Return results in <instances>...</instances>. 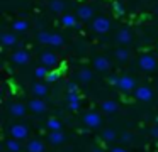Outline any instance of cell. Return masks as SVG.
<instances>
[{"instance_id": "obj_6", "label": "cell", "mask_w": 158, "mask_h": 152, "mask_svg": "<svg viewBox=\"0 0 158 152\" xmlns=\"http://www.w3.org/2000/svg\"><path fill=\"white\" fill-rule=\"evenodd\" d=\"M134 96H136L139 101H150L151 98H153V91H151L148 86H139V88H136Z\"/></svg>"}, {"instance_id": "obj_12", "label": "cell", "mask_w": 158, "mask_h": 152, "mask_svg": "<svg viewBox=\"0 0 158 152\" xmlns=\"http://www.w3.org/2000/svg\"><path fill=\"white\" fill-rule=\"evenodd\" d=\"M48 140H49V144H53V145H60V144H63V142H65V135L61 134V130H58V132H49Z\"/></svg>"}, {"instance_id": "obj_7", "label": "cell", "mask_w": 158, "mask_h": 152, "mask_svg": "<svg viewBox=\"0 0 158 152\" xmlns=\"http://www.w3.org/2000/svg\"><path fill=\"white\" fill-rule=\"evenodd\" d=\"M12 61H14L15 64H27L29 61H31V56H29L27 51H15L14 54H12Z\"/></svg>"}, {"instance_id": "obj_36", "label": "cell", "mask_w": 158, "mask_h": 152, "mask_svg": "<svg viewBox=\"0 0 158 152\" xmlns=\"http://www.w3.org/2000/svg\"><path fill=\"white\" fill-rule=\"evenodd\" d=\"M110 152H127V150H126V149H123V147H114Z\"/></svg>"}, {"instance_id": "obj_18", "label": "cell", "mask_w": 158, "mask_h": 152, "mask_svg": "<svg viewBox=\"0 0 158 152\" xmlns=\"http://www.w3.org/2000/svg\"><path fill=\"white\" fill-rule=\"evenodd\" d=\"M15 42H17V39H15L14 34H10V32L2 34V44H4V46H14Z\"/></svg>"}, {"instance_id": "obj_14", "label": "cell", "mask_w": 158, "mask_h": 152, "mask_svg": "<svg viewBox=\"0 0 158 152\" xmlns=\"http://www.w3.org/2000/svg\"><path fill=\"white\" fill-rule=\"evenodd\" d=\"M78 105H80V98L77 93H68V108L73 111L78 110Z\"/></svg>"}, {"instance_id": "obj_20", "label": "cell", "mask_w": 158, "mask_h": 152, "mask_svg": "<svg viewBox=\"0 0 158 152\" xmlns=\"http://www.w3.org/2000/svg\"><path fill=\"white\" fill-rule=\"evenodd\" d=\"M48 128H49V132L61 130V122H60L58 118H49L48 120Z\"/></svg>"}, {"instance_id": "obj_13", "label": "cell", "mask_w": 158, "mask_h": 152, "mask_svg": "<svg viewBox=\"0 0 158 152\" xmlns=\"http://www.w3.org/2000/svg\"><path fill=\"white\" fill-rule=\"evenodd\" d=\"M9 111H10V115H14V117H22V115L26 113V107L22 103H12L10 108H9Z\"/></svg>"}, {"instance_id": "obj_10", "label": "cell", "mask_w": 158, "mask_h": 152, "mask_svg": "<svg viewBox=\"0 0 158 152\" xmlns=\"http://www.w3.org/2000/svg\"><path fill=\"white\" fill-rule=\"evenodd\" d=\"M29 108H31L34 113H43V111L46 110V103L41 98H34V100L29 101Z\"/></svg>"}, {"instance_id": "obj_31", "label": "cell", "mask_w": 158, "mask_h": 152, "mask_svg": "<svg viewBox=\"0 0 158 152\" xmlns=\"http://www.w3.org/2000/svg\"><path fill=\"white\" fill-rule=\"evenodd\" d=\"M49 36L51 34L49 32H39V36H38V39L41 41V42H44V44H48L49 42Z\"/></svg>"}, {"instance_id": "obj_2", "label": "cell", "mask_w": 158, "mask_h": 152, "mask_svg": "<svg viewBox=\"0 0 158 152\" xmlns=\"http://www.w3.org/2000/svg\"><path fill=\"white\" fill-rule=\"evenodd\" d=\"M10 135H12V138L22 140V138H26L29 135V128L24 123H14L10 127Z\"/></svg>"}, {"instance_id": "obj_4", "label": "cell", "mask_w": 158, "mask_h": 152, "mask_svg": "<svg viewBox=\"0 0 158 152\" xmlns=\"http://www.w3.org/2000/svg\"><path fill=\"white\" fill-rule=\"evenodd\" d=\"M117 86H119L123 91H131V90H134V86H136V81H134V78H131V76H121L119 81H117Z\"/></svg>"}, {"instance_id": "obj_34", "label": "cell", "mask_w": 158, "mask_h": 152, "mask_svg": "<svg viewBox=\"0 0 158 152\" xmlns=\"http://www.w3.org/2000/svg\"><path fill=\"white\" fill-rule=\"evenodd\" d=\"M151 135H153L155 138H158V127H153V128H151Z\"/></svg>"}, {"instance_id": "obj_17", "label": "cell", "mask_w": 158, "mask_h": 152, "mask_svg": "<svg viewBox=\"0 0 158 152\" xmlns=\"http://www.w3.org/2000/svg\"><path fill=\"white\" fill-rule=\"evenodd\" d=\"M32 93H34L38 98H41V96H44V95L48 93V88H46V84H43V83H36L34 86H32Z\"/></svg>"}, {"instance_id": "obj_28", "label": "cell", "mask_w": 158, "mask_h": 152, "mask_svg": "<svg viewBox=\"0 0 158 152\" xmlns=\"http://www.w3.org/2000/svg\"><path fill=\"white\" fill-rule=\"evenodd\" d=\"M116 57H117L119 61H126L127 57H129V53H127L126 49H117V51H116Z\"/></svg>"}, {"instance_id": "obj_27", "label": "cell", "mask_w": 158, "mask_h": 152, "mask_svg": "<svg viewBox=\"0 0 158 152\" xmlns=\"http://www.w3.org/2000/svg\"><path fill=\"white\" fill-rule=\"evenodd\" d=\"M102 138L106 142H112L114 138H116V134H114V130H109V128H107V130L102 132Z\"/></svg>"}, {"instance_id": "obj_8", "label": "cell", "mask_w": 158, "mask_h": 152, "mask_svg": "<svg viewBox=\"0 0 158 152\" xmlns=\"http://www.w3.org/2000/svg\"><path fill=\"white\" fill-rule=\"evenodd\" d=\"M41 63H43V66L51 68V66H56V63H58V57H56L55 53H49V51H46V53L41 54Z\"/></svg>"}, {"instance_id": "obj_30", "label": "cell", "mask_w": 158, "mask_h": 152, "mask_svg": "<svg viewBox=\"0 0 158 152\" xmlns=\"http://www.w3.org/2000/svg\"><path fill=\"white\" fill-rule=\"evenodd\" d=\"M44 80L46 81H58L60 80V73H58V71H49L48 76H46Z\"/></svg>"}, {"instance_id": "obj_24", "label": "cell", "mask_w": 158, "mask_h": 152, "mask_svg": "<svg viewBox=\"0 0 158 152\" xmlns=\"http://www.w3.org/2000/svg\"><path fill=\"white\" fill-rule=\"evenodd\" d=\"M7 149L10 152H19L21 150V145H19V142H17V138H10V140H7Z\"/></svg>"}, {"instance_id": "obj_22", "label": "cell", "mask_w": 158, "mask_h": 152, "mask_svg": "<svg viewBox=\"0 0 158 152\" xmlns=\"http://www.w3.org/2000/svg\"><path fill=\"white\" fill-rule=\"evenodd\" d=\"M61 24H63V25H66V27H75L77 19L73 15H70V14H66V15L61 17Z\"/></svg>"}, {"instance_id": "obj_5", "label": "cell", "mask_w": 158, "mask_h": 152, "mask_svg": "<svg viewBox=\"0 0 158 152\" xmlns=\"http://www.w3.org/2000/svg\"><path fill=\"white\" fill-rule=\"evenodd\" d=\"M83 122H85L87 127L90 128H97L100 125V115L95 113V111H89V113L83 117Z\"/></svg>"}, {"instance_id": "obj_1", "label": "cell", "mask_w": 158, "mask_h": 152, "mask_svg": "<svg viewBox=\"0 0 158 152\" xmlns=\"http://www.w3.org/2000/svg\"><path fill=\"white\" fill-rule=\"evenodd\" d=\"M92 29H94V32H97V34L109 32L110 20L106 19V17H95V19H94V22H92Z\"/></svg>"}, {"instance_id": "obj_16", "label": "cell", "mask_w": 158, "mask_h": 152, "mask_svg": "<svg viewBox=\"0 0 158 152\" xmlns=\"http://www.w3.org/2000/svg\"><path fill=\"white\" fill-rule=\"evenodd\" d=\"M117 41L121 44H129L131 42V32L127 29H121L119 34H117Z\"/></svg>"}, {"instance_id": "obj_19", "label": "cell", "mask_w": 158, "mask_h": 152, "mask_svg": "<svg viewBox=\"0 0 158 152\" xmlns=\"http://www.w3.org/2000/svg\"><path fill=\"white\" fill-rule=\"evenodd\" d=\"M12 27H14L15 32H24V30L29 27V22L27 20H15V22L12 24Z\"/></svg>"}, {"instance_id": "obj_25", "label": "cell", "mask_w": 158, "mask_h": 152, "mask_svg": "<svg viewBox=\"0 0 158 152\" xmlns=\"http://www.w3.org/2000/svg\"><path fill=\"white\" fill-rule=\"evenodd\" d=\"M48 44H51V46H61L63 44V37L60 36V34H51V36H49V42Z\"/></svg>"}, {"instance_id": "obj_37", "label": "cell", "mask_w": 158, "mask_h": 152, "mask_svg": "<svg viewBox=\"0 0 158 152\" xmlns=\"http://www.w3.org/2000/svg\"><path fill=\"white\" fill-rule=\"evenodd\" d=\"M92 152H102V150H100V149H94Z\"/></svg>"}, {"instance_id": "obj_29", "label": "cell", "mask_w": 158, "mask_h": 152, "mask_svg": "<svg viewBox=\"0 0 158 152\" xmlns=\"http://www.w3.org/2000/svg\"><path fill=\"white\" fill-rule=\"evenodd\" d=\"M34 74H36V78H41V80H43V78H46V76H48V69H46V66H44V68H41V66H39V68H36Z\"/></svg>"}, {"instance_id": "obj_3", "label": "cell", "mask_w": 158, "mask_h": 152, "mask_svg": "<svg viewBox=\"0 0 158 152\" xmlns=\"http://www.w3.org/2000/svg\"><path fill=\"white\" fill-rule=\"evenodd\" d=\"M139 68L143 71H153L156 68V59L151 54H143L139 57Z\"/></svg>"}, {"instance_id": "obj_33", "label": "cell", "mask_w": 158, "mask_h": 152, "mask_svg": "<svg viewBox=\"0 0 158 152\" xmlns=\"http://www.w3.org/2000/svg\"><path fill=\"white\" fill-rule=\"evenodd\" d=\"M68 93H77V84L75 83H70L68 84Z\"/></svg>"}, {"instance_id": "obj_35", "label": "cell", "mask_w": 158, "mask_h": 152, "mask_svg": "<svg viewBox=\"0 0 158 152\" xmlns=\"http://www.w3.org/2000/svg\"><path fill=\"white\" fill-rule=\"evenodd\" d=\"M123 140L124 142H131V134H124L123 135Z\"/></svg>"}, {"instance_id": "obj_9", "label": "cell", "mask_w": 158, "mask_h": 152, "mask_svg": "<svg viewBox=\"0 0 158 152\" xmlns=\"http://www.w3.org/2000/svg\"><path fill=\"white\" fill-rule=\"evenodd\" d=\"M94 66H95V69H99V71H107L110 68V61L107 59V57H104V56H97L95 59H94Z\"/></svg>"}, {"instance_id": "obj_23", "label": "cell", "mask_w": 158, "mask_h": 152, "mask_svg": "<svg viewBox=\"0 0 158 152\" xmlns=\"http://www.w3.org/2000/svg\"><path fill=\"white\" fill-rule=\"evenodd\" d=\"M78 80L82 81V83H89V81L92 80V71L90 69H82L78 73Z\"/></svg>"}, {"instance_id": "obj_21", "label": "cell", "mask_w": 158, "mask_h": 152, "mask_svg": "<svg viewBox=\"0 0 158 152\" xmlns=\"http://www.w3.org/2000/svg\"><path fill=\"white\" fill-rule=\"evenodd\" d=\"M102 110L106 111V113H114V111L117 110V103H116V101H104V103H102Z\"/></svg>"}, {"instance_id": "obj_15", "label": "cell", "mask_w": 158, "mask_h": 152, "mask_svg": "<svg viewBox=\"0 0 158 152\" xmlns=\"http://www.w3.org/2000/svg\"><path fill=\"white\" fill-rule=\"evenodd\" d=\"M27 152H44V144L41 140H31L27 144Z\"/></svg>"}, {"instance_id": "obj_32", "label": "cell", "mask_w": 158, "mask_h": 152, "mask_svg": "<svg viewBox=\"0 0 158 152\" xmlns=\"http://www.w3.org/2000/svg\"><path fill=\"white\" fill-rule=\"evenodd\" d=\"M114 10H116V14H119V15H123V14H124V7L121 5L119 2H114Z\"/></svg>"}, {"instance_id": "obj_26", "label": "cell", "mask_w": 158, "mask_h": 152, "mask_svg": "<svg viewBox=\"0 0 158 152\" xmlns=\"http://www.w3.org/2000/svg\"><path fill=\"white\" fill-rule=\"evenodd\" d=\"M49 7H51V10H55V12H63L65 3H63L61 0H53V2L49 3Z\"/></svg>"}, {"instance_id": "obj_11", "label": "cell", "mask_w": 158, "mask_h": 152, "mask_svg": "<svg viewBox=\"0 0 158 152\" xmlns=\"http://www.w3.org/2000/svg\"><path fill=\"white\" fill-rule=\"evenodd\" d=\"M77 14H78V17L82 20H89V19H92V15H94V9L89 5H82V7H78Z\"/></svg>"}]
</instances>
